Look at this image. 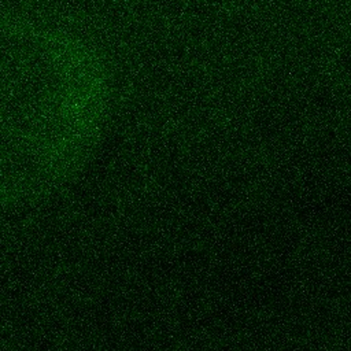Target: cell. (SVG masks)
Listing matches in <instances>:
<instances>
[{"instance_id":"obj_1","label":"cell","mask_w":351,"mask_h":351,"mask_svg":"<svg viewBox=\"0 0 351 351\" xmlns=\"http://www.w3.org/2000/svg\"><path fill=\"white\" fill-rule=\"evenodd\" d=\"M93 58L41 22L0 21V208L41 199L69 181L99 125Z\"/></svg>"}]
</instances>
